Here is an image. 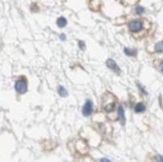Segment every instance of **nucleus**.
Segmentation results:
<instances>
[{
    "mask_svg": "<svg viewBox=\"0 0 163 162\" xmlns=\"http://www.w3.org/2000/svg\"><path fill=\"white\" fill-rule=\"evenodd\" d=\"M100 162H111V161L107 158H102L101 160H100Z\"/></svg>",
    "mask_w": 163,
    "mask_h": 162,
    "instance_id": "15",
    "label": "nucleus"
},
{
    "mask_svg": "<svg viewBox=\"0 0 163 162\" xmlns=\"http://www.w3.org/2000/svg\"><path fill=\"white\" fill-rule=\"evenodd\" d=\"M134 111L136 113H142L145 111V105L143 103H141V102H139V103H137L135 105V107H134Z\"/></svg>",
    "mask_w": 163,
    "mask_h": 162,
    "instance_id": "7",
    "label": "nucleus"
},
{
    "mask_svg": "<svg viewBox=\"0 0 163 162\" xmlns=\"http://www.w3.org/2000/svg\"><path fill=\"white\" fill-rule=\"evenodd\" d=\"M78 44H79V48L81 50H84L85 49V44H84V42L83 41H79L78 42Z\"/></svg>",
    "mask_w": 163,
    "mask_h": 162,
    "instance_id": "14",
    "label": "nucleus"
},
{
    "mask_svg": "<svg viewBox=\"0 0 163 162\" xmlns=\"http://www.w3.org/2000/svg\"><path fill=\"white\" fill-rule=\"evenodd\" d=\"M115 98H114L113 95H111L110 93H106L105 95H103L102 97V106H103V109L106 112H112L114 109H115Z\"/></svg>",
    "mask_w": 163,
    "mask_h": 162,
    "instance_id": "1",
    "label": "nucleus"
},
{
    "mask_svg": "<svg viewBox=\"0 0 163 162\" xmlns=\"http://www.w3.org/2000/svg\"><path fill=\"white\" fill-rule=\"evenodd\" d=\"M135 12L137 13V14H142L144 12V8L143 7H141V6H137L136 8H135Z\"/></svg>",
    "mask_w": 163,
    "mask_h": 162,
    "instance_id": "12",
    "label": "nucleus"
},
{
    "mask_svg": "<svg viewBox=\"0 0 163 162\" xmlns=\"http://www.w3.org/2000/svg\"><path fill=\"white\" fill-rule=\"evenodd\" d=\"M92 109H93L92 102L90 100H87L85 102L83 109H82V113H83L84 116H89V115H91V113H92Z\"/></svg>",
    "mask_w": 163,
    "mask_h": 162,
    "instance_id": "4",
    "label": "nucleus"
},
{
    "mask_svg": "<svg viewBox=\"0 0 163 162\" xmlns=\"http://www.w3.org/2000/svg\"><path fill=\"white\" fill-rule=\"evenodd\" d=\"M58 93L60 96H62V97H65V96H67V90L65 89L63 86H59L58 87Z\"/></svg>",
    "mask_w": 163,
    "mask_h": 162,
    "instance_id": "9",
    "label": "nucleus"
},
{
    "mask_svg": "<svg viewBox=\"0 0 163 162\" xmlns=\"http://www.w3.org/2000/svg\"><path fill=\"white\" fill-rule=\"evenodd\" d=\"M66 24H67V21L64 17H59V18L57 19V25H58V27L63 28L66 26Z\"/></svg>",
    "mask_w": 163,
    "mask_h": 162,
    "instance_id": "8",
    "label": "nucleus"
},
{
    "mask_svg": "<svg viewBox=\"0 0 163 162\" xmlns=\"http://www.w3.org/2000/svg\"><path fill=\"white\" fill-rule=\"evenodd\" d=\"M155 160H156V162H163V156L156 155L155 156Z\"/></svg>",
    "mask_w": 163,
    "mask_h": 162,
    "instance_id": "13",
    "label": "nucleus"
},
{
    "mask_svg": "<svg viewBox=\"0 0 163 162\" xmlns=\"http://www.w3.org/2000/svg\"><path fill=\"white\" fill-rule=\"evenodd\" d=\"M106 64H107V66L109 67V69L113 70L114 72H116V73H120V68H119L118 65H117L116 62L113 60V59H111V58L107 59Z\"/></svg>",
    "mask_w": 163,
    "mask_h": 162,
    "instance_id": "5",
    "label": "nucleus"
},
{
    "mask_svg": "<svg viewBox=\"0 0 163 162\" xmlns=\"http://www.w3.org/2000/svg\"><path fill=\"white\" fill-rule=\"evenodd\" d=\"M128 27H129V30L132 31V32H138L143 28V23H142L141 20H133L129 22Z\"/></svg>",
    "mask_w": 163,
    "mask_h": 162,
    "instance_id": "3",
    "label": "nucleus"
},
{
    "mask_svg": "<svg viewBox=\"0 0 163 162\" xmlns=\"http://www.w3.org/2000/svg\"><path fill=\"white\" fill-rule=\"evenodd\" d=\"M61 39H62V40H64V39H65V35H64V34H62V35H61Z\"/></svg>",
    "mask_w": 163,
    "mask_h": 162,
    "instance_id": "17",
    "label": "nucleus"
},
{
    "mask_svg": "<svg viewBox=\"0 0 163 162\" xmlns=\"http://www.w3.org/2000/svg\"><path fill=\"white\" fill-rule=\"evenodd\" d=\"M160 69H161V72H163V61L161 63V66H160Z\"/></svg>",
    "mask_w": 163,
    "mask_h": 162,
    "instance_id": "16",
    "label": "nucleus"
},
{
    "mask_svg": "<svg viewBox=\"0 0 163 162\" xmlns=\"http://www.w3.org/2000/svg\"><path fill=\"white\" fill-rule=\"evenodd\" d=\"M15 90L20 94H24L27 91V82L24 78L19 79L15 83Z\"/></svg>",
    "mask_w": 163,
    "mask_h": 162,
    "instance_id": "2",
    "label": "nucleus"
},
{
    "mask_svg": "<svg viewBox=\"0 0 163 162\" xmlns=\"http://www.w3.org/2000/svg\"><path fill=\"white\" fill-rule=\"evenodd\" d=\"M155 51H156V52H158V53L163 52V41H160L155 45Z\"/></svg>",
    "mask_w": 163,
    "mask_h": 162,
    "instance_id": "10",
    "label": "nucleus"
},
{
    "mask_svg": "<svg viewBox=\"0 0 163 162\" xmlns=\"http://www.w3.org/2000/svg\"><path fill=\"white\" fill-rule=\"evenodd\" d=\"M118 119L121 125L125 124V114H124V109L122 106H119L118 108Z\"/></svg>",
    "mask_w": 163,
    "mask_h": 162,
    "instance_id": "6",
    "label": "nucleus"
},
{
    "mask_svg": "<svg viewBox=\"0 0 163 162\" xmlns=\"http://www.w3.org/2000/svg\"><path fill=\"white\" fill-rule=\"evenodd\" d=\"M124 53L126 54L128 56H133L135 55V51L134 50H131L129 48H124Z\"/></svg>",
    "mask_w": 163,
    "mask_h": 162,
    "instance_id": "11",
    "label": "nucleus"
}]
</instances>
